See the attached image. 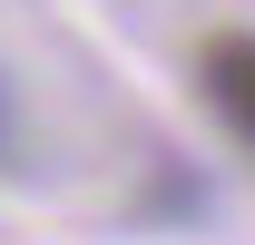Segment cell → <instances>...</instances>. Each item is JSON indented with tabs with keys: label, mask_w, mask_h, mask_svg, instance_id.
<instances>
[{
	"label": "cell",
	"mask_w": 255,
	"mask_h": 245,
	"mask_svg": "<svg viewBox=\"0 0 255 245\" xmlns=\"http://www.w3.org/2000/svg\"><path fill=\"white\" fill-rule=\"evenodd\" d=\"M196 89H206V108L226 118V137L255 147V30H216L206 39V49H196Z\"/></svg>",
	"instance_id": "1"
},
{
	"label": "cell",
	"mask_w": 255,
	"mask_h": 245,
	"mask_svg": "<svg viewBox=\"0 0 255 245\" xmlns=\"http://www.w3.org/2000/svg\"><path fill=\"white\" fill-rule=\"evenodd\" d=\"M0 167H10V89H0Z\"/></svg>",
	"instance_id": "2"
}]
</instances>
